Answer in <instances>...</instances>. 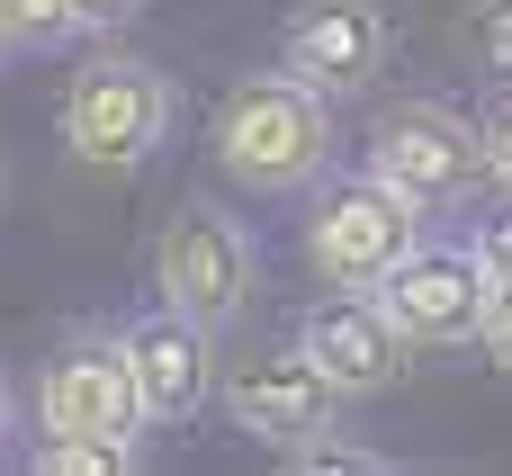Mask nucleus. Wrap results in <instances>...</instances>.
I'll list each match as a JSON object with an SVG mask.
<instances>
[{
	"label": "nucleus",
	"instance_id": "f257e3e1",
	"mask_svg": "<svg viewBox=\"0 0 512 476\" xmlns=\"http://www.w3.org/2000/svg\"><path fill=\"white\" fill-rule=\"evenodd\" d=\"M216 162L252 198H306L333 171V99L315 81H297L288 63L234 81L216 108Z\"/></svg>",
	"mask_w": 512,
	"mask_h": 476
},
{
	"label": "nucleus",
	"instance_id": "f03ea898",
	"mask_svg": "<svg viewBox=\"0 0 512 476\" xmlns=\"http://www.w3.org/2000/svg\"><path fill=\"white\" fill-rule=\"evenodd\" d=\"M423 207L378 180V171H324L306 189V270L324 288H378L414 243H423Z\"/></svg>",
	"mask_w": 512,
	"mask_h": 476
},
{
	"label": "nucleus",
	"instance_id": "7ed1b4c3",
	"mask_svg": "<svg viewBox=\"0 0 512 476\" xmlns=\"http://www.w3.org/2000/svg\"><path fill=\"white\" fill-rule=\"evenodd\" d=\"M180 126V90L162 63L144 54H90L63 90V144L90 162V171H135L171 144Z\"/></svg>",
	"mask_w": 512,
	"mask_h": 476
},
{
	"label": "nucleus",
	"instance_id": "20e7f679",
	"mask_svg": "<svg viewBox=\"0 0 512 476\" xmlns=\"http://www.w3.org/2000/svg\"><path fill=\"white\" fill-rule=\"evenodd\" d=\"M369 171L396 180L423 216H468V198L495 180V153H486V126L459 117L450 99H396L369 126Z\"/></svg>",
	"mask_w": 512,
	"mask_h": 476
},
{
	"label": "nucleus",
	"instance_id": "39448f33",
	"mask_svg": "<svg viewBox=\"0 0 512 476\" xmlns=\"http://www.w3.org/2000/svg\"><path fill=\"white\" fill-rule=\"evenodd\" d=\"M153 288L198 315V324H243L252 315V288H261V252H252V225L216 198H180L153 234Z\"/></svg>",
	"mask_w": 512,
	"mask_h": 476
},
{
	"label": "nucleus",
	"instance_id": "423d86ee",
	"mask_svg": "<svg viewBox=\"0 0 512 476\" xmlns=\"http://www.w3.org/2000/svg\"><path fill=\"white\" fill-rule=\"evenodd\" d=\"M378 306L396 315V333H405L414 351H468V342L486 333L495 270H486V252H477L468 234H459V243L423 234V243L378 279Z\"/></svg>",
	"mask_w": 512,
	"mask_h": 476
},
{
	"label": "nucleus",
	"instance_id": "0eeeda50",
	"mask_svg": "<svg viewBox=\"0 0 512 476\" xmlns=\"http://www.w3.org/2000/svg\"><path fill=\"white\" fill-rule=\"evenodd\" d=\"M36 432H108V441H144V387L117 333H72L45 369H36Z\"/></svg>",
	"mask_w": 512,
	"mask_h": 476
},
{
	"label": "nucleus",
	"instance_id": "6e6552de",
	"mask_svg": "<svg viewBox=\"0 0 512 476\" xmlns=\"http://www.w3.org/2000/svg\"><path fill=\"white\" fill-rule=\"evenodd\" d=\"M225 414H234L243 441L297 459V450L333 441V423H342V387L288 342V351H261V360H243V369L225 378Z\"/></svg>",
	"mask_w": 512,
	"mask_h": 476
},
{
	"label": "nucleus",
	"instance_id": "1a4fd4ad",
	"mask_svg": "<svg viewBox=\"0 0 512 476\" xmlns=\"http://www.w3.org/2000/svg\"><path fill=\"white\" fill-rule=\"evenodd\" d=\"M297 351L342 387V396H387L414 360V342L396 333V315L378 306V288H324L297 315Z\"/></svg>",
	"mask_w": 512,
	"mask_h": 476
},
{
	"label": "nucleus",
	"instance_id": "9d476101",
	"mask_svg": "<svg viewBox=\"0 0 512 476\" xmlns=\"http://www.w3.org/2000/svg\"><path fill=\"white\" fill-rule=\"evenodd\" d=\"M387 45H396V27H387L378 0H297L288 27H279V63L297 81H315L324 99L369 90L387 72Z\"/></svg>",
	"mask_w": 512,
	"mask_h": 476
},
{
	"label": "nucleus",
	"instance_id": "9b49d317",
	"mask_svg": "<svg viewBox=\"0 0 512 476\" xmlns=\"http://www.w3.org/2000/svg\"><path fill=\"white\" fill-rule=\"evenodd\" d=\"M117 342H126V360H135V387H144V414H153V423H189V414L216 396V324L180 315L171 297L144 306V315H126Z\"/></svg>",
	"mask_w": 512,
	"mask_h": 476
},
{
	"label": "nucleus",
	"instance_id": "f8f14e48",
	"mask_svg": "<svg viewBox=\"0 0 512 476\" xmlns=\"http://www.w3.org/2000/svg\"><path fill=\"white\" fill-rule=\"evenodd\" d=\"M45 476H126L144 459V441H108V432H36L27 450Z\"/></svg>",
	"mask_w": 512,
	"mask_h": 476
},
{
	"label": "nucleus",
	"instance_id": "ddd939ff",
	"mask_svg": "<svg viewBox=\"0 0 512 476\" xmlns=\"http://www.w3.org/2000/svg\"><path fill=\"white\" fill-rule=\"evenodd\" d=\"M468 243L486 252L495 279H512V180H486V189L468 198Z\"/></svg>",
	"mask_w": 512,
	"mask_h": 476
},
{
	"label": "nucleus",
	"instance_id": "4468645a",
	"mask_svg": "<svg viewBox=\"0 0 512 476\" xmlns=\"http://www.w3.org/2000/svg\"><path fill=\"white\" fill-rule=\"evenodd\" d=\"M0 36H9V45H63V36H81V27H72L63 0H0Z\"/></svg>",
	"mask_w": 512,
	"mask_h": 476
},
{
	"label": "nucleus",
	"instance_id": "2eb2a0df",
	"mask_svg": "<svg viewBox=\"0 0 512 476\" xmlns=\"http://www.w3.org/2000/svg\"><path fill=\"white\" fill-rule=\"evenodd\" d=\"M288 468H306V476H396V459L369 450V441H315V450H297Z\"/></svg>",
	"mask_w": 512,
	"mask_h": 476
},
{
	"label": "nucleus",
	"instance_id": "dca6fc26",
	"mask_svg": "<svg viewBox=\"0 0 512 476\" xmlns=\"http://www.w3.org/2000/svg\"><path fill=\"white\" fill-rule=\"evenodd\" d=\"M468 45L486 54V72L512 81V0H477V9H468Z\"/></svg>",
	"mask_w": 512,
	"mask_h": 476
},
{
	"label": "nucleus",
	"instance_id": "f3484780",
	"mask_svg": "<svg viewBox=\"0 0 512 476\" xmlns=\"http://www.w3.org/2000/svg\"><path fill=\"white\" fill-rule=\"evenodd\" d=\"M72 9V27L81 36H117V27H135L144 18V0H63Z\"/></svg>",
	"mask_w": 512,
	"mask_h": 476
},
{
	"label": "nucleus",
	"instance_id": "a211bd4d",
	"mask_svg": "<svg viewBox=\"0 0 512 476\" xmlns=\"http://www.w3.org/2000/svg\"><path fill=\"white\" fill-rule=\"evenodd\" d=\"M477 351H486V360L512 378V279H495V306H486V333H477Z\"/></svg>",
	"mask_w": 512,
	"mask_h": 476
},
{
	"label": "nucleus",
	"instance_id": "6ab92c4d",
	"mask_svg": "<svg viewBox=\"0 0 512 476\" xmlns=\"http://www.w3.org/2000/svg\"><path fill=\"white\" fill-rule=\"evenodd\" d=\"M477 126H486V153H495V180H512V90L495 99V108H486V117H477Z\"/></svg>",
	"mask_w": 512,
	"mask_h": 476
},
{
	"label": "nucleus",
	"instance_id": "aec40b11",
	"mask_svg": "<svg viewBox=\"0 0 512 476\" xmlns=\"http://www.w3.org/2000/svg\"><path fill=\"white\" fill-rule=\"evenodd\" d=\"M9 432H18V396H9V378H0V450H9Z\"/></svg>",
	"mask_w": 512,
	"mask_h": 476
},
{
	"label": "nucleus",
	"instance_id": "412c9836",
	"mask_svg": "<svg viewBox=\"0 0 512 476\" xmlns=\"http://www.w3.org/2000/svg\"><path fill=\"white\" fill-rule=\"evenodd\" d=\"M0 54H9V36H0Z\"/></svg>",
	"mask_w": 512,
	"mask_h": 476
}]
</instances>
